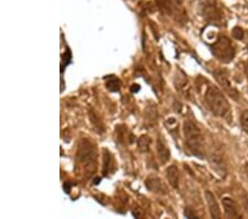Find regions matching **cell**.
Segmentation results:
<instances>
[{
	"instance_id": "obj_1",
	"label": "cell",
	"mask_w": 248,
	"mask_h": 219,
	"mask_svg": "<svg viewBox=\"0 0 248 219\" xmlns=\"http://www.w3.org/2000/svg\"><path fill=\"white\" fill-rule=\"evenodd\" d=\"M204 103L215 117L227 118L231 114L230 103L217 86L211 84L209 81L202 79V83H199Z\"/></svg>"
},
{
	"instance_id": "obj_2",
	"label": "cell",
	"mask_w": 248,
	"mask_h": 219,
	"mask_svg": "<svg viewBox=\"0 0 248 219\" xmlns=\"http://www.w3.org/2000/svg\"><path fill=\"white\" fill-rule=\"evenodd\" d=\"M183 135L189 152L199 158H204L206 154L205 138L201 129L192 119L187 118L183 122Z\"/></svg>"
},
{
	"instance_id": "obj_3",
	"label": "cell",
	"mask_w": 248,
	"mask_h": 219,
	"mask_svg": "<svg viewBox=\"0 0 248 219\" xmlns=\"http://www.w3.org/2000/svg\"><path fill=\"white\" fill-rule=\"evenodd\" d=\"M97 166V152L93 143L87 138H81L78 145L77 167L81 168L84 174L91 175Z\"/></svg>"
},
{
	"instance_id": "obj_4",
	"label": "cell",
	"mask_w": 248,
	"mask_h": 219,
	"mask_svg": "<svg viewBox=\"0 0 248 219\" xmlns=\"http://www.w3.org/2000/svg\"><path fill=\"white\" fill-rule=\"evenodd\" d=\"M211 51L218 61L223 63H230L235 58V46L232 40L225 35H219L215 40L213 45H211Z\"/></svg>"
},
{
	"instance_id": "obj_5",
	"label": "cell",
	"mask_w": 248,
	"mask_h": 219,
	"mask_svg": "<svg viewBox=\"0 0 248 219\" xmlns=\"http://www.w3.org/2000/svg\"><path fill=\"white\" fill-rule=\"evenodd\" d=\"M183 2L185 0H155V5L163 15L169 16L178 21L186 15Z\"/></svg>"
},
{
	"instance_id": "obj_6",
	"label": "cell",
	"mask_w": 248,
	"mask_h": 219,
	"mask_svg": "<svg viewBox=\"0 0 248 219\" xmlns=\"http://www.w3.org/2000/svg\"><path fill=\"white\" fill-rule=\"evenodd\" d=\"M201 14L204 19L211 25L222 26L224 25L223 11L214 0H205L201 5Z\"/></svg>"
},
{
	"instance_id": "obj_7",
	"label": "cell",
	"mask_w": 248,
	"mask_h": 219,
	"mask_svg": "<svg viewBox=\"0 0 248 219\" xmlns=\"http://www.w3.org/2000/svg\"><path fill=\"white\" fill-rule=\"evenodd\" d=\"M214 78L217 79V81L218 82V84L223 87V90L230 95L232 99L237 100L239 97L238 91L236 90V87L233 85L232 83L229 72L224 69H217L215 71H213Z\"/></svg>"
},
{
	"instance_id": "obj_8",
	"label": "cell",
	"mask_w": 248,
	"mask_h": 219,
	"mask_svg": "<svg viewBox=\"0 0 248 219\" xmlns=\"http://www.w3.org/2000/svg\"><path fill=\"white\" fill-rule=\"evenodd\" d=\"M222 204L224 207V213H225L226 217L229 218H241L242 214L239 212L238 205L234 199L230 197H224L222 201Z\"/></svg>"
},
{
	"instance_id": "obj_9",
	"label": "cell",
	"mask_w": 248,
	"mask_h": 219,
	"mask_svg": "<svg viewBox=\"0 0 248 219\" xmlns=\"http://www.w3.org/2000/svg\"><path fill=\"white\" fill-rule=\"evenodd\" d=\"M205 198H206L207 205H209L211 216L213 218H221V215H222L221 210H219L218 204L217 199L214 197V195L212 194L210 190H207V192H205Z\"/></svg>"
},
{
	"instance_id": "obj_10",
	"label": "cell",
	"mask_w": 248,
	"mask_h": 219,
	"mask_svg": "<svg viewBox=\"0 0 248 219\" xmlns=\"http://www.w3.org/2000/svg\"><path fill=\"white\" fill-rule=\"evenodd\" d=\"M167 178L169 184L173 187V188H178L179 186V178L180 173L179 168L175 165H171L167 168Z\"/></svg>"
},
{
	"instance_id": "obj_11",
	"label": "cell",
	"mask_w": 248,
	"mask_h": 219,
	"mask_svg": "<svg viewBox=\"0 0 248 219\" xmlns=\"http://www.w3.org/2000/svg\"><path fill=\"white\" fill-rule=\"evenodd\" d=\"M211 163L213 167H215V169L217 170L219 175H225L226 170H225V164L223 162V156L219 152H214L211 155Z\"/></svg>"
},
{
	"instance_id": "obj_12",
	"label": "cell",
	"mask_w": 248,
	"mask_h": 219,
	"mask_svg": "<svg viewBox=\"0 0 248 219\" xmlns=\"http://www.w3.org/2000/svg\"><path fill=\"white\" fill-rule=\"evenodd\" d=\"M157 151H158L160 162H161L162 164H165V163H167L168 159H169V157H170V152H169V150H168L166 143L163 142V139H161V138L158 139Z\"/></svg>"
},
{
	"instance_id": "obj_13",
	"label": "cell",
	"mask_w": 248,
	"mask_h": 219,
	"mask_svg": "<svg viewBox=\"0 0 248 219\" xmlns=\"http://www.w3.org/2000/svg\"><path fill=\"white\" fill-rule=\"evenodd\" d=\"M146 186L148 189L151 190V192H155V193H165L166 192L162 183L160 182V179H158V178L153 177V178L147 179Z\"/></svg>"
},
{
	"instance_id": "obj_14",
	"label": "cell",
	"mask_w": 248,
	"mask_h": 219,
	"mask_svg": "<svg viewBox=\"0 0 248 219\" xmlns=\"http://www.w3.org/2000/svg\"><path fill=\"white\" fill-rule=\"evenodd\" d=\"M138 146L142 152H147L150 146V138L148 136H141L138 141Z\"/></svg>"
},
{
	"instance_id": "obj_15",
	"label": "cell",
	"mask_w": 248,
	"mask_h": 219,
	"mask_svg": "<svg viewBox=\"0 0 248 219\" xmlns=\"http://www.w3.org/2000/svg\"><path fill=\"white\" fill-rule=\"evenodd\" d=\"M241 125L244 132L248 134V110H245L242 112L241 115Z\"/></svg>"
},
{
	"instance_id": "obj_16",
	"label": "cell",
	"mask_w": 248,
	"mask_h": 219,
	"mask_svg": "<svg viewBox=\"0 0 248 219\" xmlns=\"http://www.w3.org/2000/svg\"><path fill=\"white\" fill-rule=\"evenodd\" d=\"M107 89L110 91H118L119 90V80L116 78H110L109 81L107 82Z\"/></svg>"
},
{
	"instance_id": "obj_17",
	"label": "cell",
	"mask_w": 248,
	"mask_h": 219,
	"mask_svg": "<svg viewBox=\"0 0 248 219\" xmlns=\"http://www.w3.org/2000/svg\"><path fill=\"white\" fill-rule=\"evenodd\" d=\"M233 35H234V38L237 39V40L243 39L244 38L243 30L239 27H235L234 29H233Z\"/></svg>"
},
{
	"instance_id": "obj_18",
	"label": "cell",
	"mask_w": 248,
	"mask_h": 219,
	"mask_svg": "<svg viewBox=\"0 0 248 219\" xmlns=\"http://www.w3.org/2000/svg\"><path fill=\"white\" fill-rule=\"evenodd\" d=\"M242 198H243L244 207H245V209L247 210V213H248V194H247V193H244Z\"/></svg>"
},
{
	"instance_id": "obj_19",
	"label": "cell",
	"mask_w": 248,
	"mask_h": 219,
	"mask_svg": "<svg viewBox=\"0 0 248 219\" xmlns=\"http://www.w3.org/2000/svg\"><path fill=\"white\" fill-rule=\"evenodd\" d=\"M244 172H245V175L248 179V163H246V164L244 165Z\"/></svg>"
},
{
	"instance_id": "obj_20",
	"label": "cell",
	"mask_w": 248,
	"mask_h": 219,
	"mask_svg": "<svg viewBox=\"0 0 248 219\" xmlns=\"http://www.w3.org/2000/svg\"><path fill=\"white\" fill-rule=\"evenodd\" d=\"M245 73H246V77H247V80H248V66L245 67Z\"/></svg>"
}]
</instances>
